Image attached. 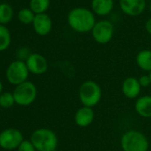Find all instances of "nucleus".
Segmentation results:
<instances>
[{
  "mask_svg": "<svg viewBox=\"0 0 151 151\" xmlns=\"http://www.w3.org/2000/svg\"><path fill=\"white\" fill-rule=\"evenodd\" d=\"M67 21L68 26L78 33L92 31L97 22L93 12L85 7H76L70 10Z\"/></svg>",
  "mask_w": 151,
  "mask_h": 151,
  "instance_id": "1",
  "label": "nucleus"
},
{
  "mask_svg": "<svg viewBox=\"0 0 151 151\" xmlns=\"http://www.w3.org/2000/svg\"><path fill=\"white\" fill-rule=\"evenodd\" d=\"M30 141L37 151H53L58 146L56 133L48 128H39L34 131Z\"/></svg>",
  "mask_w": 151,
  "mask_h": 151,
  "instance_id": "2",
  "label": "nucleus"
},
{
  "mask_svg": "<svg viewBox=\"0 0 151 151\" xmlns=\"http://www.w3.org/2000/svg\"><path fill=\"white\" fill-rule=\"evenodd\" d=\"M121 147L124 151H147L149 143L143 133L135 130H130L123 134Z\"/></svg>",
  "mask_w": 151,
  "mask_h": 151,
  "instance_id": "3",
  "label": "nucleus"
},
{
  "mask_svg": "<svg viewBox=\"0 0 151 151\" xmlns=\"http://www.w3.org/2000/svg\"><path fill=\"white\" fill-rule=\"evenodd\" d=\"M78 96L81 103L85 107L93 108L96 106L101 99V89L96 82L87 80L79 87Z\"/></svg>",
  "mask_w": 151,
  "mask_h": 151,
  "instance_id": "4",
  "label": "nucleus"
},
{
  "mask_svg": "<svg viewBox=\"0 0 151 151\" xmlns=\"http://www.w3.org/2000/svg\"><path fill=\"white\" fill-rule=\"evenodd\" d=\"M29 74V71L26 62L22 60H17L9 64L6 68V77L11 85L17 86L27 81Z\"/></svg>",
  "mask_w": 151,
  "mask_h": 151,
  "instance_id": "5",
  "label": "nucleus"
},
{
  "mask_svg": "<svg viewBox=\"0 0 151 151\" xmlns=\"http://www.w3.org/2000/svg\"><path fill=\"white\" fill-rule=\"evenodd\" d=\"M13 94L16 104L20 106H29L35 101L37 90L32 82L26 81L15 86Z\"/></svg>",
  "mask_w": 151,
  "mask_h": 151,
  "instance_id": "6",
  "label": "nucleus"
},
{
  "mask_svg": "<svg viewBox=\"0 0 151 151\" xmlns=\"http://www.w3.org/2000/svg\"><path fill=\"white\" fill-rule=\"evenodd\" d=\"M91 32L95 42L101 45H106L112 39L115 33V28L111 22L101 20L95 23Z\"/></svg>",
  "mask_w": 151,
  "mask_h": 151,
  "instance_id": "7",
  "label": "nucleus"
},
{
  "mask_svg": "<svg viewBox=\"0 0 151 151\" xmlns=\"http://www.w3.org/2000/svg\"><path fill=\"white\" fill-rule=\"evenodd\" d=\"M23 140V135L18 129L7 128L0 132V147L3 149H17Z\"/></svg>",
  "mask_w": 151,
  "mask_h": 151,
  "instance_id": "8",
  "label": "nucleus"
},
{
  "mask_svg": "<svg viewBox=\"0 0 151 151\" xmlns=\"http://www.w3.org/2000/svg\"><path fill=\"white\" fill-rule=\"evenodd\" d=\"M146 0H120L119 6L122 12L132 17L140 15L146 8Z\"/></svg>",
  "mask_w": 151,
  "mask_h": 151,
  "instance_id": "9",
  "label": "nucleus"
},
{
  "mask_svg": "<svg viewBox=\"0 0 151 151\" xmlns=\"http://www.w3.org/2000/svg\"><path fill=\"white\" fill-rule=\"evenodd\" d=\"M29 71L34 75L45 74L48 69L47 60L39 53H31L26 60Z\"/></svg>",
  "mask_w": 151,
  "mask_h": 151,
  "instance_id": "10",
  "label": "nucleus"
},
{
  "mask_svg": "<svg viewBox=\"0 0 151 151\" xmlns=\"http://www.w3.org/2000/svg\"><path fill=\"white\" fill-rule=\"evenodd\" d=\"M33 28L39 36L48 35L52 29V22L51 17L46 14H36L33 21Z\"/></svg>",
  "mask_w": 151,
  "mask_h": 151,
  "instance_id": "11",
  "label": "nucleus"
},
{
  "mask_svg": "<svg viewBox=\"0 0 151 151\" xmlns=\"http://www.w3.org/2000/svg\"><path fill=\"white\" fill-rule=\"evenodd\" d=\"M141 86L139 83L138 78L129 77L125 78L122 85V91L125 97L129 99H134L139 96Z\"/></svg>",
  "mask_w": 151,
  "mask_h": 151,
  "instance_id": "12",
  "label": "nucleus"
},
{
  "mask_svg": "<svg viewBox=\"0 0 151 151\" xmlns=\"http://www.w3.org/2000/svg\"><path fill=\"white\" fill-rule=\"evenodd\" d=\"M94 119V111L93 108L83 106L75 114V122L80 127L89 126Z\"/></svg>",
  "mask_w": 151,
  "mask_h": 151,
  "instance_id": "13",
  "label": "nucleus"
},
{
  "mask_svg": "<svg viewBox=\"0 0 151 151\" xmlns=\"http://www.w3.org/2000/svg\"><path fill=\"white\" fill-rule=\"evenodd\" d=\"M92 11L99 16L109 15L114 8V0H92Z\"/></svg>",
  "mask_w": 151,
  "mask_h": 151,
  "instance_id": "14",
  "label": "nucleus"
},
{
  "mask_svg": "<svg viewBox=\"0 0 151 151\" xmlns=\"http://www.w3.org/2000/svg\"><path fill=\"white\" fill-rule=\"evenodd\" d=\"M135 110L142 117H151V96H142L135 102Z\"/></svg>",
  "mask_w": 151,
  "mask_h": 151,
  "instance_id": "15",
  "label": "nucleus"
},
{
  "mask_svg": "<svg viewBox=\"0 0 151 151\" xmlns=\"http://www.w3.org/2000/svg\"><path fill=\"white\" fill-rule=\"evenodd\" d=\"M136 62L139 68L151 72V51L142 50L136 56Z\"/></svg>",
  "mask_w": 151,
  "mask_h": 151,
  "instance_id": "16",
  "label": "nucleus"
},
{
  "mask_svg": "<svg viewBox=\"0 0 151 151\" xmlns=\"http://www.w3.org/2000/svg\"><path fill=\"white\" fill-rule=\"evenodd\" d=\"M50 6V0H30L29 7L35 14H45Z\"/></svg>",
  "mask_w": 151,
  "mask_h": 151,
  "instance_id": "17",
  "label": "nucleus"
},
{
  "mask_svg": "<svg viewBox=\"0 0 151 151\" xmlns=\"http://www.w3.org/2000/svg\"><path fill=\"white\" fill-rule=\"evenodd\" d=\"M11 44V34L9 29L0 24V52L6 50Z\"/></svg>",
  "mask_w": 151,
  "mask_h": 151,
  "instance_id": "18",
  "label": "nucleus"
},
{
  "mask_svg": "<svg viewBox=\"0 0 151 151\" xmlns=\"http://www.w3.org/2000/svg\"><path fill=\"white\" fill-rule=\"evenodd\" d=\"M14 11L10 5L1 4L0 5V24H6L13 18Z\"/></svg>",
  "mask_w": 151,
  "mask_h": 151,
  "instance_id": "19",
  "label": "nucleus"
},
{
  "mask_svg": "<svg viewBox=\"0 0 151 151\" xmlns=\"http://www.w3.org/2000/svg\"><path fill=\"white\" fill-rule=\"evenodd\" d=\"M15 103L13 93L6 92L0 94V107L4 109H9L13 107Z\"/></svg>",
  "mask_w": 151,
  "mask_h": 151,
  "instance_id": "20",
  "label": "nucleus"
},
{
  "mask_svg": "<svg viewBox=\"0 0 151 151\" xmlns=\"http://www.w3.org/2000/svg\"><path fill=\"white\" fill-rule=\"evenodd\" d=\"M35 16H36V14L30 9H28V8L22 9L19 12V14H18V18L20 20V22L24 23V24L33 23Z\"/></svg>",
  "mask_w": 151,
  "mask_h": 151,
  "instance_id": "21",
  "label": "nucleus"
},
{
  "mask_svg": "<svg viewBox=\"0 0 151 151\" xmlns=\"http://www.w3.org/2000/svg\"><path fill=\"white\" fill-rule=\"evenodd\" d=\"M17 151H37V150L30 140L24 139L17 148Z\"/></svg>",
  "mask_w": 151,
  "mask_h": 151,
  "instance_id": "22",
  "label": "nucleus"
},
{
  "mask_svg": "<svg viewBox=\"0 0 151 151\" xmlns=\"http://www.w3.org/2000/svg\"><path fill=\"white\" fill-rule=\"evenodd\" d=\"M139 83L141 87H147L151 85V81H150V78L148 75H143L140 76L139 78H138Z\"/></svg>",
  "mask_w": 151,
  "mask_h": 151,
  "instance_id": "23",
  "label": "nucleus"
},
{
  "mask_svg": "<svg viewBox=\"0 0 151 151\" xmlns=\"http://www.w3.org/2000/svg\"><path fill=\"white\" fill-rule=\"evenodd\" d=\"M30 54L31 53H29V49H26V48H22L18 51V57H20L21 59L26 58L27 60Z\"/></svg>",
  "mask_w": 151,
  "mask_h": 151,
  "instance_id": "24",
  "label": "nucleus"
},
{
  "mask_svg": "<svg viewBox=\"0 0 151 151\" xmlns=\"http://www.w3.org/2000/svg\"><path fill=\"white\" fill-rule=\"evenodd\" d=\"M145 28H146V30L148 34L151 35V17L146 22V24H145Z\"/></svg>",
  "mask_w": 151,
  "mask_h": 151,
  "instance_id": "25",
  "label": "nucleus"
},
{
  "mask_svg": "<svg viewBox=\"0 0 151 151\" xmlns=\"http://www.w3.org/2000/svg\"><path fill=\"white\" fill-rule=\"evenodd\" d=\"M2 91H3V84L1 81H0V94L2 93Z\"/></svg>",
  "mask_w": 151,
  "mask_h": 151,
  "instance_id": "26",
  "label": "nucleus"
},
{
  "mask_svg": "<svg viewBox=\"0 0 151 151\" xmlns=\"http://www.w3.org/2000/svg\"><path fill=\"white\" fill-rule=\"evenodd\" d=\"M148 76H149V78H150V81H151V72H149Z\"/></svg>",
  "mask_w": 151,
  "mask_h": 151,
  "instance_id": "27",
  "label": "nucleus"
},
{
  "mask_svg": "<svg viewBox=\"0 0 151 151\" xmlns=\"http://www.w3.org/2000/svg\"><path fill=\"white\" fill-rule=\"evenodd\" d=\"M149 10L151 11V1H150V5H149Z\"/></svg>",
  "mask_w": 151,
  "mask_h": 151,
  "instance_id": "28",
  "label": "nucleus"
},
{
  "mask_svg": "<svg viewBox=\"0 0 151 151\" xmlns=\"http://www.w3.org/2000/svg\"><path fill=\"white\" fill-rule=\"evenodd\" d=\"M53 151H58V150H57V149H55V150H53Z\"/></svg>",
  "mask_w": 151,
  "mask_h": 151,
  "instance_id": "29",
  "label": "nucleus"
},
{
  "mask_svg": "<svg viewBox=\"0 0 151 151\" xmlns=\"http://www.w3.org/2000/svg\"><path fill=\"white\" fill-rule=\"evenodd\" d=\"M114 1H115V0H114ZM119 1H120V0H119Z\"/></svg>",
  "mask_w": 151,
  "mask_h": 151,
  "instance_id": "30",
  "label": "nucleus"
}]
</instances>
